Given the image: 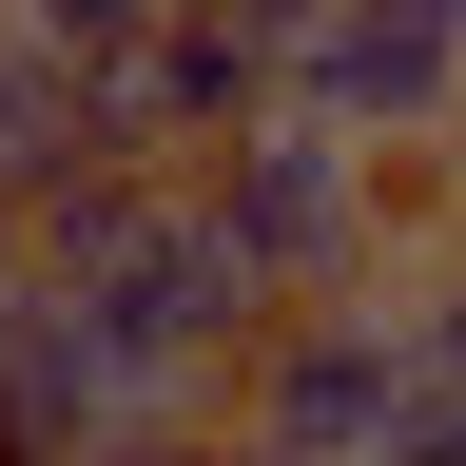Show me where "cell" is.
I'll return each instance as SVG.
<instances>
[{
    "instance_id": "1",
    "label": "cell",
    "mask_w": 466,
    "mask_h": 466,
    "mask_svg": "<svg viewBox=\"0 0 466 466\" xmlns=\"http://www.w3.org/2000/svg\"><path fill=\"white\" fill-rule=\"evenodd\" d=\"M214 214H233V253H253L272 291H389V233H447V137L428 156H370L350 116L311 97H272L253 137H214Z\"/></svg>"
},
{
    "instance_id": "2",
    "label": "cell",
    "mask_w": 466,
    "mask_h": 466,
    "mask_svg": "<svg viewBox=\"0 0 466 466\" xmlns=\"http://www.w3.org/2000/svg\"><path fill=\"white\" fill-rule=\"evenodd\" d=\"M233 447L253 466H389L408 428V311L389 291H272V330L233 350Z\"/></svg>"
},
{
    "instance_id": "3",
    "label": "cell",
    "mask_w": 466,
    "mask_h": 466,
    "mask_svg": "<svg viewBox=\"0 0 466 466\" xmlns=\"http://www.w3.org/2000/svg\"><path fill=\"white\" fill-rule=\"evenodd\" d=\"M291 97L350 116L370 156H428V137H466V39L428 0H311L291 20Z\"/></svg>"
},
{
    "instance_id": "4",
    "label": "cell",
    "mask_w": 466,
    "mask_h": 466,
    "mask_svg": "<svg viewBox=\"0 0 466 466\" xmlns=\"http://www.w3.org/2000/svg\"><path fill=\"white\" fill-rule=\"evenodd\" d=\"M39 466H233V408H175V389H116L78 447H39Z\"/></svg>"
},
{
    "instance_id": "5",
    "label": "cell",
    "mask_w": 466,
    "mask_h": 466,
    "mask_svg": "<svg viewBox=\"0 0 466 466\" xmlns=\"http://www.w3.org/2000/svg\"><path fill=\"white\" fill-rule=\"evenodd\" d=\"M0 20H39L58 58H137V39L175 20V0H0Z\"/></svg>"
},
{
    "instance_id": "6",
    "label": "cell",
    "mask_w": 466,
    "mask_h": 466,
    "mask_svg": "<svg viewBox=\"0 0 466 466\" xmlns=\"http://www.w3.org/2000/svg\"><path fill=\"white\" fill-rule=\"evenodd\" d=\"M214 20H253V39H272V58H291V20H311V0H214Z\"/></svg>"
},
{
    "instance_id": "7",
    "label": "cell",
    "mask_w": 466,
    "mask_h": 466,
    "mask_svg": "<svg viewBox=\"0 0 466 466\" xmlns=\"http://www.w3.org/2000/svg\"><path fill=\"white\" fill-rule=\"evenodd\" d=\"M447 233H466V137H447Z\"/></svg>"
}]
</instances>
